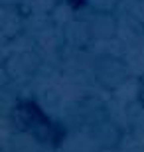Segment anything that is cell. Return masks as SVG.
<instances>
[{
  "label": "cell",
  "mask_w": 144,
  "mask_h": 152,
  "mask_svg": "<svg viewBox=\"0 0 144 152\" xmlns=\"http://www.w3.org/2000/svg\"><path fill=\"white\" fill-rule=\"evenodd\" d=\"M18 113H20V118L28 124V129H32L34 134H38V136L44 134L45 140L51 138L53 126H51V123L45 118V115L39 111V107L36 105V103H22Z\"/></svg>",
  "instance_id": "1"
},
{
  "label": "cell",
  "mask_w": 144,
  "mask_h": 152,
  "mask_svg": "<svg viewBox=\"0 0 144 152\" xmlns=\"http://www.w3.org/2000/svg\"><path fill=\"white\" fill-rule=\"evenodd\" d=\"M140 103L144 105V77L140 79Z\"/></svg>",
  "instance_id": "2"
}]
</instances>
